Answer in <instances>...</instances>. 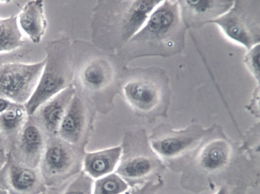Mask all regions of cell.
I'll return each instance as SVG.
<instances>
[{"mask_svg": "<svg viewBox=\"0 0 260 194\" xmlns=\"http://www.w3.org/2000/svg\"><path fill=\"white\" fill-rule=\"evenodd\" d=\"M84 147L58 136L47 137L39 169L47 188L58 185L83 169Z\"/></svg>", "mask_w": 260, "mask_h": 194, "instance_id": "cell-9", "label": "cell"}, {"mask_svg": "<svg viewBox=\"0 0 260 194\" xmlns=\"http://www.w3.org/2000/svg\"><path fill=\"white\" fill-rule=\"evenodd\" d=\"M96 112L91 104L75 92L61 122L57 136L72 144L84 147Z\"/></svg>", "mask_w": 260, "mask_h": 194, "instance_id": "cell-12", "label": "cell"}, {"mask_svg": "<svg viewBox=\"0 0 260 194\" xmlns=\"http://www.w3.org/2000/svg\"><path fill=\"white\" fill-rule=\"evenodd\" d=\"M119 88V94L138 116L150 123L167 117L172 92L169 76L163 68L126 65Z\"/></svg>", "mask_w": 260, "mask_h": 194, "instance_id": "cell-5", "label": "cell"}, {"mask_svg": "<svg viewBox=\"0 0 260 194\" xmlns=\"http://www.w3.org/2000/svg\"><path fill=\"white\" fill-rule=\"evenodd\" d=\"M29 51L28 50L19 49L10 53H0V66L9 62L21 61L28 59Z\"/></svg>", "mask_w": 260, "mask_h": 194, "instance_id": "cell-26", "label": "cell"}, {"mask_svg": "<svg viewBox=\"0 0 260 194\" xmlns=\"http://www.w3.org/2000/svg\"><path fill=\"white\" fill-rule=\"evenodd\" d=\"M75 93L73 86H69L42 104L30 115L47 137L57 136L60 124Z\"/></svg>", "mask_w": 260, "mask_h": 194, "instance_id": "cell-16", "label": "cell"}, {"mask_svg": "<svg viewBox=\"0 0 260 194\" xmlns=\"http://www.w3.org/2000/svg\"><path fill=\"white\" fill-rule=\"evenodd\" d=\"M121 153L120 146L85 152L82 170L93 179L113 173L117 168Z\"/></svg>", "mask_w": 260, "mask_h": 194, "instance_id": "cell-18", "label": "cell"}, {"mask_svg": "<svg viewBox=\"0 0 260 194\" xmlns=\"http://www.w3.org/2000/svg\"><path fill=\"white\" fill-rule=\"evenodd\" d=\"M47 136L28 115L9 149L8 154L15 161L32 168H38Z\"/></svg>", "mask_w": 260, "mask_h": 194, "instance_id": "cell-14", "label": "cell"}, {"mask_svg": "<svg viewBox=\"0 0 260 194\" xmlns=\"http://www.w3.org/2000/svg\"><path fill=\"white\" fill-rule=\"evenodd\" d=\"M162 1L99 0L91 11L90 42L116 53L140 29Z\"/></svg>", "mask_w": 260, "mask_h": 194, "instance_id": "cell-3", "label": "cell"}, {"mask_svg": "<svg viewBox=\"0 0 260 194\" xmlns=\"http://www.w3.org/2000/svg\"><path fill=\"white\" fill-rule=\"evenodd\" d=\"M240 147L243 151L251 159L258 162L259 159V124L255 123L243 135Z\"/></svg>", "mask_w": 260, "mask_h": 194, "instance_id": "cell-23", "label": "cell"}, {"mask_svg": "<svg viewBox=\"0 0 260 194\" xmlns=\"http://www.w3.org/2000/svg\"><path fill=\"white\" fill-rule=\"evenodd\" d=\"M128 189L127 183L113 172L94 181L92 194H123Z\"/></svg>", "mask_w": 260, "mask_h": 194, "instance_id": "cell-22", "label": "cell"}, {"mask_svg": "<svg viewBox=\"0 0 260 194\" xmlns=\"http://www.w3.org/2000/svg\"><path fill=\"white\" fill-rule=\"evenodd\" d=\"M28 116L24 104L14 102L0 114V133L7 143L8 150L24 125Z\"/></svg>", "mask_w": 260, "mask_h": 194, "instance_id": "cell-19", "label": "cell"}, {"mask_svg": "<svg viewBox=\"0 0 260 194\" xmlns=\"http://www.w3.org/2000/svg\"><path fill=\"white\" fill-rule=\"evenodd\" d=\"M41 194H45V192H44V193H41Z\"/></svg>", "mask_w": 260, "mask_h": 194, "instance_id": "cell-33", "label": "cell"}, {"mask_svg": "<svg viewBox=\"0 0 260 194\" xmlns=\"http://www.w3.org/2000/svg\"><path fill=\"white\" fill-rule=\"evenodd\" d=\"M211 23L228 40L248 50L260 42V1H234L232 7Z\"/></svg>", "mask_w": 260, "mask_h": 194, "instance_id": "cell-10", "label": "cell"}, {"mask_svg": "<svg viewBox=\"0 0 260 194\" xmlns=\"http://www.w3.org/2000/svg\"><path fill=\"white\" fill-rule=\"evenodd\" d=\"M9 1H0V4H7V3H9Z\"/></svg>", "mask_w": 260, "mask_h": 194, "instance_id": "cell-32", "label": "cell"}, {"mask_svg": "<svg viewBox=\"0 0 260 194\" xmlns=\"http://www.w3.org/2000/svg\"><path fill=\"white\" fill-rule=\"evenodd\" d=\"M247 188L228 184H222L214 194H246Z\"/></svg>", "mask_w": 260, "mask_h": 194, "instance_id": "cell-28", "label": "cell"}, {"mask_svg": "<svg viewBox=\"0 0 260 194\" xmlns=\"http://www.w3.org/2000/svg\"><path fill=\"white\" fill-rule=\"evenodd\" d=\"M13 102L2 97H0V114L7 110Z\"/></svg>", "mask_w": 260, "mask_h": 194, "instance_id": "cell-30", "label": "cell"}, {"mask_svg": "<svg viewBox=\"0 0 260 194\" xmlns=\"http://www.w3.org/2000/svg\"><path fill=\"white\" fill-rule=\"evenodd\" d=\"M259 177L257 162L226 135L220 125L214 124L182 171L180 184L187 191L200 193L224 184L256 186Z\"/></svg>", "mask_w": 260, "mask_h": 194, "instance_id": "cell-1", "label": "cell"}, {"mask_svg": "<svg viewBox=\"0 0 260 194\" xmlns=\"http://www.w3.org/2000/svg\"><path fill=\"white\" fill-rule=\"evenodd\" d=\"M45 59L35 62L14 61L0 66V97L25 104L39 81Z\"/></svg>", "mask_w": 260, "mask_h": 194, "instance_id": "cell-11", "label": "cell"}, {"mask_svg": "<svg viewBox=\"0 0 260 194\" xmlns=\"http://www.w3.org/2000/svg\"><path fill=\"white\" fill-rule=\"evenodd\" d=\"M186 29L178 1H162L140 29L116 54L126 64L142 57L176 55L185 47Z\"/></svg>", "mask_w": 260, "mask_h": 194, "instance_id": "cell-4", "label": "cell"}, {"mask_svg": "<svg viewBox=\"0 0 260 194\" xmlns=\"http://www.w3.org/2000/svg\"><path fill=\"white\" fill-rule=\"evenodd\" d=\"M74 66L72 85L75 92L87 100L95 111L103 114L114 107L120 94L119 81L127 65L116 53L105 51L90 41L71 42Z\"/></svg>", "mask_w": 260, "mask_h": 194, "instance_id": "cell-2", "label": "cell"}, {"mask_svg": "<svg viewBox=\"0 0 260 194\" xmlns=\"http://www.w3.org/2000/svg\"><path fill=\"white\" fill-rule=\"evenodd\" d=\"M115 172L133 187L161 177L166 167L150 146L143 129L125 132Z\"/></svg>", "mask_w": 260, "mask_h": 194, "instance_id": "cell-8", "label": "cell"}, {"mask_svg": "<svg viewBox=\"0 0 260 194\" xmlns=\"http://www.w3.org/2000/svg\"><path fill=\"white\" fill-rule=\"evenodd\" d=\"M25 43L18 23L17 16L0 19V53L19 50Z\"/></svg>", "mask_w": 260, "mask_h": 194, "instance_id": "cell-20", "label": "cell"}, {"mask_svg": "<svg viewBox=\"0 0 260 194\" xmlns=\"http://www.w3.org/2000/svg\"><path fill=\"white\" fill-rule=\"evenodd\" d=\"M259 85H257L252 94L249 102L245 106L246 109L255 118H259Z\"/></svg>", "mask_w": 260, "mask_h": 194, "instance_id": "cell-27", "label": "cell"}, {"mask_svg": "<svg viewBox=\"0 0 260 194\" xmlns=\"http://www.w3.org/2000/svg\"><path fill=\"white\" fill-rule=\"evenodd\" d=\"M182 21L186 29H198L226 13L233 0H178Z\"/></svg>", "mask_w": 260, "mask_h": 194, "instance_id": "cell-15", "label": "cell"}, {"mask_svg": "<svg viewBox=\"0 0 260 194\" xmlns=\"http://www.w3.org/2000/svg\"><path fill=\"white\" fill-rule=\"evenodd\" d=\"M21 30L34 44H39L44 36L47 26L44 1H29L23 6L17 16Z\"/></svg>", "mask_w": 260, "mask_h": 194, "instance_id": "cell-17", "label": "cell"}, {"mask_svg": "<svg viewBox=\"0 0 260 194\" xmlns=\"http://www.w3.org/2000/svg\"><path fill=\"white\" fill-rule=\"evenodd\" d=\"M0 194H9V193L6 190L0 189Z\"/></svg>", "mask_w": 260, "mask_h": 194, "instance_id": "cell-31", "label": "cell"}, {"mask_svg": "<svg viewBox=\"0 0 260 194\" xmlns=\"http://www.w3.org/2000/svg\"><path fill=\"white\" fill-rule=\"evenodd\" d=\"M197 123L176 129L171 125L162 123L155 127L148 140L151 147L166 168L181 172L189 163L209 132Z\"/></svg>", "mask_w": 260, "mask_h": 194, "instance_id": "cell-7", "label": "cell"}, {"mask_svg": "<svg viewBox=\"0 0 260 194\" xmlns=\"http://www.w3.org/2000/svg\"><path fill=\"white\" fill-rule=\"evenodd\" d=\"M0 19H1V18H0Z\"/></svg>", "mask_w": 260, "mask_h": 194, "instance_id": "cell-34", "label": "cell"}, {"mask_svg": "<svg viewBox=\"0 0 260 194\" xmlns=\"http://www.w3.org/2000/svg\"><path fill=\"white\" fill-rule=\"evenodd\" d=\"M0 189L9 194H41L47 188L38 168L17 162L8 154L0 171Z\"/></svg>", "mask_w": 260, "mask_h": 194, "instance_id": "cell-13", "label": "cell"}, {"mask_svg": "<svg viewBox=\"0 0 260 194\" xmlns=\"http://www.w3.org/2000/svg\"><path fill=\"white\" fill-rule=\"evenodd\" d=\"M162 177L147 181L128 189L123 194H155L164 185Z\"/></svg>", "mask_w": 260, "mask_h": 194, "instance_id": "cell-25", "label": "cell"}, {"mask_svg": "<svg viewBox=\"0 0 260 194\" xmlns=\"http://www.w3.org/2000/svg\"><path fill=\"white\" fill-rule=\"evenodd\" d=\"M259 58L260 45L258 44L248 50L243 59L244 64L257 85H259Z\"/></svg>", "mask_w": 260, "mask_h": 194, "instance_id": "cell-24", "label": "cell"}, {"mask_svg": "<svg viewBox=\"0 0 260 194\" xmlns=\"http://www.w3.org/2000/svg\"><path fill=\"white\" fill-rule=\"evenodd\" d=\"M8 153L7 143L0 133V171L7 161Z\"/></svg>", "mask_w": 260, "mask_h": 194, "instance_id": "cell-29", "label": "cell"}, {"mask_svg": "<svg viewBox=\"0 0 260 194\" xmlns=\"http://www.w3.org/2000/svg\"><path fill=\"white\" fill-rule=\"evenodd\" d=\"M44 50L45 62L39 81L32 95L24 104L28 115L73 84L74 66L70 38L61 36L49 41Z\"/></svg>", "mask_w": 260, "mask_h": 194, "instance_id": "cell-6", "label": "cell"}, {"mask_svg": "<svg viewBox=\"0 0 260 194\" xmlns=\"http://www.w3.org/2000/svg\"><path fill=\"white\" fill-rule=\"evenodd\" d=\"M93 182L82 170L64 182L48 188L45 194H92Z\"/></svg>", "mask_w": 260, "mask_h": 194, "instance_id": "cell-21", "label": "cell"}]
</instances>
